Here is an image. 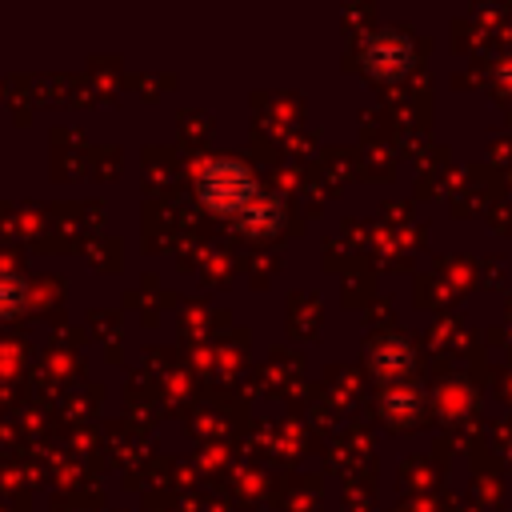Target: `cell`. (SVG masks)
Segmentation results:
<instances>
[{
    "instance_id": "7a4b0ae2",
    "label": "cell",
    "mask_w": 512,
    "mask_h": 512,
    "mask_svg": "<svg viewBox=\"0 0 512 512\" xmlns=\"http://www.w3.org/2000/svg\"><path fill=\"white\" fill-rule=\"evenodd\" d=\"M360 64L368 76L376 80H400L412 72L416 64V44L408 32H396V28H376L364 36L360 44Z\"/></svg>"
},
{
    "instance_id": "52a82bcc",
    "label": "cell",
    "mask_w": 512,
    "mask_h": 512,
    "mask_svg": "<svg viewBox=\"0 0 512 512\" xmlns=\"http://www.w3.org/2000/svg\"><path fill=\"white\" fill-rule=\"evenodd\" d=\"M496 80H500V88L512 92V60H500V64H496Z\"/></svg>"
},
{
    "instance_id": "8992f818",
    "label": "cell",
    "mask_w": 512,
    "mask_h": 512,
    "mask_svg": "<svg viewBox=\"0 0 512 512\" xmlns=\"http://www.w3.org/2000/svg\"><path fill=\"white\" fill-rule=\"evenodd\" d=\"M28 308V280L16 272H0V320H12Z\"/></svg>"
},
{
    "instance_id": "6da1fadb",
    "label": "cell",
    "mask_w": 512,
    "mask_h": 512,
    "mask_svg": "<svg viewBox=\"0 0 512 512\" xmlns=\"http://www.w3.org/2000/svg\"><path fill=\"white\" fill-rule=\"evenodd\" d=\"M196 196L208 212L236 220L260 196V184L240 156H212L196 168Z\"/></svg>"
},
{
    "instance_id": "277c9868",
    "label": "cell",
    "mask_w": 512,
    "mask_h": 512,
    "mask_svg": "<svg viewBox=\"0 0 512 512\" xmlns=\"http://www.w3.org/2000/svg\"><path fill=\"white\" fill-rule=\"evenodd\" d=\"M284 220H288V204H284V196L260 188V196L232 220V228L244 232V236H252V240H264V236H276V232L284 228Z\"/></svg>"
},
{
    "instance_id": "3957f363",
    "label": "cell",
    "mask_w": 512,
    "mask_h": 512,
    "mask_svg": "<svg viewBox=\"0 0 512 512\" xmlns=\"http://www.w3.org/2000/svg\"><path fill=\"white\" fill-rule=\"evenodd\" d=\"M368 368L376 372V380H384V388L392 384H412L416 372V352L408 340L400 336H380L368 344Z\"/></svg>"
},
{
    "instance_id": "5b68a950",
    "label": "cell",
    "mask_w": 512,
    "mask_h": 512,
    "mask_svg": "<svg viewBox=\"0 0 512 512\" xmlns=\"http://www.w3.org/2000/svg\"><path fill=\"white\" fill-rule=\"evenodd\" d=\"M428 412V392L412 380V384H392L380 392V416L392 424V428H412L420 424Z\"/></svg>"
},
{
    "instance_id": "ba28073f",
    "label": "cell",
    "mask_w": 512,
    "mask_h": 512,
    "mask_svg": "<svg viewBox=\"0 0 512 512\" xmlns=\"http://www.w3.org/2000/svg\"><path fill=\"white\" fill-rule=\"evenodd\" d=\"M408 512H420V508H408Z\"/></svg>"
}]
</instances>
